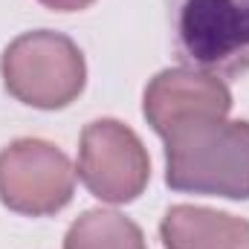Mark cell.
Segmentation results:
<instances>
[{
    "label": "cell",
    "mask_w": 249,
    "mask_h": 249,
    "mask_svg": "<svg viewBox=\"0 0 249 249\" xmlns=\"http://www.w3.org/2000/svg\"><path fill=\"white\" fill-rule=\"evenodd\" d=\"M78 180L110 206L133 203L151 180V160L142 139L119 119H96L81 130Z\"/></svg>",
    "instance_id": "obj_5"
},
{
    "label": "cell",
    "mask_w": 249,
    "mask_h": 249,
    "mask_svg": "<svg viewBox=\"0 0 249 249\" xmlns=\"http://www.w3.org/2000/svg\"><path fill=\"white\" fill-rule=\"evenodd\" d=\"M180 58L220 75L249 72V0H168Z\"/></svg>",
    "instance_id": "obj_3"
},
{
    "label": "cell",
    "mask_w": 249,
    "mask_h": 249,
    "mask_svg": "<svg viewBox=\"0 0 249 249\" xmlns=\"http://www.w3.org/2000/svg\"><path fill=\"white\" fill-rule=\"evenodd\" d=\"M229 110L232 93L226 81L197 67H171L157 72L142 96V113L160 136H168L194 119L229 116Z\"/></svg>",
    "instance_id": "obj_6"
},
{
    "label": "cell",
    "mask_w": 249,
    "mask_h": 249,
    "mask_svg": "<svg viewBox=\"0 0 249 249\" xmlns=\"http://www.w3.org/2000/svg\"><path fill=\"white\" fill-rule=\"evenodd\" d=\"M165 139V183L183 194L249 200V122L209 116Z\"/></svg>",
    "instance_id": "obj_1"
},
{
    "label": "cell",
    "mask_w": 249,
    "mask_h": 249,
    "mask_svg": "<svg viewBox=\"0 0 249 249\" xmlns=\"http://www.w3.org/2000/svg\"><path fill=\"white\" fill-rule=\"evenodd\" d=\"M75 171L70 157L47 139H15L0 151V203L26 217H47L70 206Z\"/></svg>",
    "instance_id": "obj_4"
},
{
    "label": "cell",
    "mask_w": 249,
    "mask_h": 249,
    "mask_svg": "<svg viewBox=\"0 0 249 249\" xmlns=\"http://www.w3.org/2000/svg\"><path fill=\"white\" fill-rule=\"evenodd\" d=\"M64 249H148L142 229L110 209H90L72 220Z\"/></svg>",
    "instance_id": "obj_8"
},
{
    "label": "cell",
    "mask_w": 249,
    "mask_h": 249,
    "mask_svg": "<svg viewBox=\"0 0 249 249\" xmlns=\"http://www.w3.org/2000/svg\"><path fill=\"white\" fill-rule=\"evenodd\" d=\"M0 75L6 93L20 105L61 110L81 96L87 64L72 38L53 29H32L3 50Z\"/></svg>",
    "instance_id": "obj_2"
},
{
    "label": "cell",
    "mask_w": 249,
    "mask_h": 249,
    "mask_svg": "<svg viewBox=\"0 0 249 249\" xmlns=\"http://www.w3.org/2000/svg\"><path fill=\"white\" fill-rule=\"evenodd\" d=\"M38 3L53 9V12H81V9L93 6L96 0H38Z\"/></svg>",
    "instance_id": "obj_9"
},
{
    "label": "cell",
    "mask_w": 249,
    "mask_h": 249,
    "mask_svg": "<svg viewBox=\"0 0 249 249\" xmlns=\"http://www.w3.org/2000/svg\"><path fill=\"white\" fill-rule=\"evenodd\" d=\"M160 238L165 249H249V220L180 203L165 212Z\"/></svg>",
    "instance_id": "obj_7"
}]
</instances>
